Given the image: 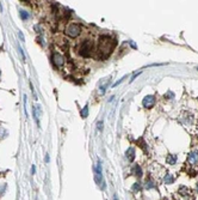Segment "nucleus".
Wrapping results in <instances>:
<instances>
[{
	"instance_id": "nucleus-1",
	"label": "nucleus",
	"mask_w": 198,
	"mask_h": 200,
	"mask_svg": "<svg viewBox=\"0 0 198 200\" xmlns=\"http://www.w3.org/2000/svg\"><path fill=\"white\" fill-rule=\"evenodd\" d=\"M115 41L109 36H100L98 43V56L100 59L108 58L115 48Z\"/></svg>"
},
{
	"instance_id": "nucleus-2",
	"label": "nucleus",
	"mask_w": 198,
	"mask_h": 200,
	"mask_svg": "<svg viewBox=\"0 0 198 200\" xmlns=\"http://www.w3.org/2000/svg\"><path fill=\"white\" fill-rule=\"evenodd\" d=\"M64 34L72 37V39H75V37H78L81 34V27L78 23H69L67 24V27L64 29Z\"/></svg>"
},
{
	"instance_id": "nucleus-3",
	"label": "nucleus",
	"mask_w": 198,
	"mask_h": 200,
	"mask_svg": "<svg viewBox=\"0 0 198 200\" xmlns=\"http://www.w3.org/2000/svg\"><path fill=\"white\" fill-rule=\"evenodd\" d=\"M92 49H93V44H92L91 41H87V40H86V41L81 42L80 47H79V53H80V55L87 58V56L91 55Z\"/></svg>"
},
{
	"instance_id": "nucleus-4",
	"label": "nucleus",
	"mask_w": 198,
	"mask_h": 200,
	"mask_svg": "<svg viewBox=\"0 0 198 200\" xmlns=\"http://www.w3.org/2000/svg\"><path fill=\"white\" fill-rule=\"evenodd\" d=\"M179 120L183 122L184 126H186V127H189V126L195 123V116L192 113H190V111H184L183 115L179 118Z\"/></svg>"
},
{
	"instance_id": "nucleus-5",
	"label": "nucleus",
	"mask_w": 198,
	"mask_h": 200,
	"mask_svg": "<svg viewBox=\"0 0 198 200\" xmlns=\"http://www.w3.org/2000/svg\"><path fill=\"white\" fill-rule=\"evenodd\" d=\"M96 182L104 189L105 188V182L103 179V169H101V162L98 161L97 167H96Z\"/></svg>"
},
{
	"instance_id": "nucleus-6",
	"label": "nucleus",
	"mask_w": 198,
	"mask_h": 200,
	"mask_svg": "<svg viewBox=\"0 0 198 200\" xmlns=\"http://www.w3.org/2000/svg\"><path fill=\"white\" fill-rule=\"evenodd\" d=\"M51 60H52V62H54V65H55L56 67L63 66V65H64V61H66V60H64V56H63L61 53H57V52L52 53Z\"/></svg>"
},
{
	"instance_id": "nucleus-7",
	"label": "nucleus",
	"mask_w": 198,
	"mask_h": 200,
	"mask_svg": "<svg viewBox=\"0 0 198 200\" xmlns=\"http://www.w3.org/2000/svg\"><path fill=\"white\" fill-rule=\"evenodd\" d=\"M142 104H143V107L146 108V109H150V108H153V107H154V104H155V96H153V95H148V96H146V97L143 98Z\"/></svg>"
},
{
	"instance_id": "nucleus-8",
	"label": "nucleus",
	"mask_w": 198,
	"mask_h": 200,
	"mask_svg": "<svg viewBox=\"0 0 198 200\" xmlns=\"http://www.w3.org/2000/svg\"><path fill=\"white\" fill-rule=\"evenodd\" d=\"M188 163L191 167H197L198 165V152L197 151H191L188 155Z\"/></svg>"
},
{
	"instance_id": "nucleus-9",
	"label": "nucleus",
	"mask_w": 198,
	"mask_h": 200,
	"mask_svg": "<svg viewBox=\"0 0 198 200\" xmlns=\"http://www.w3.org/2000/svg\"><path fill=\"white\" fill-rule=\"evenodd\" d=\"M125 156H127V158H128L130 162H133L134 158H135V149H134V147H129V149L127 150V152H125Z\"/></svg>"
},
{
	"instance_id": "nucleus-10",
	"label": "nucleus",
	"mask_w": 198,
	"mask_h": 200,
	"mask_svg": "<svg viewBox=\"0 0 198 200\" xmlns=\"http://www.w3.org/2000/svg\"><path fill=\"white\" fill-rule=\"evenodd\" d=\"M41 111H42V109H41V107H39V106H36V107H35V109H34V114H35V119H36L37 123L39 122V118H41Z\"/></svg>"
},
{
	"instance_id": "nucleus-11",
	"label": "nucleus",
	"mask_w": 198,
	"mask_h": 200,
	"mask_svg": "<svg viewBox=\"0 0 198 200\" xmlns=\"http://www.w3.org/2000/svg\"><path fill=\"white\" fill-rule=\"evenodd\" d=\"M164 182L166 185H172L174 182V176L173 175H171V174H166L165 177H164Z\"/></svg>"
},
{
	"instance_id": "nucleus-12",
	"label": "nucleus",
	"mask_w": 198,
	"mask_h": 200,
	"mask_svg": "<svg viewBox=\"0 0 198 200\" xmlns=\"http://www.w3.org/2000/svg\"><path fill=\"white\" fill-rule=\"evenodd\" d=\"M146 188L147 189H152V188H155V181L153 180V179H150V177H148L147 180H146Z\"/></svg>"
},
{
	"instance_id": "nucleus-13",
	"label": "nucleus",
	"mask_w": 198,
	"mask_h": 200,
	"mask_svg": "<svg viewBox=\"0 0 198 200\" xmlns=\"http://www.w3.org/2000/svg\"><path fill=\"white\" fill-rule=\"evenodd\" d=\"M176 162H177V156L174 155H168L166 157V163L168 164H176Z\"/></svg>"
},
{
	"instance_id": "nucleus-14",
	"label": "nucleus",
	"mask_w": 198,
	"mask_h": 200,
	"mask_svg": "<svg viewBox=\"0 0 198 200\" xmlns=\"http://www.w3.org/2000/svg\"><path fill=\"white\" fill-rule=\"evenodd\" d=\"M133 171H134V174H135V176H137V177H142L143 171H142V169H141V167H140V165H135Z\"/></svg>"
},
{
	"instance_id": "nucleus-15",
	"label": "nucleus",
	"mask_w": 198,
	"mask_h": 200,
	"mask_svg": "<svg viewBox=\"0 0 198 200\" xmlns=\"http://www.w3.org/2000/svg\"><path fill=\"white\" fill-rule=\"evenodd\" d=\"M108 86H109V82L106 80L103 85H100L99 86V95H104L105 94V91H106V89H108Z\"/></svg>"
},
{
	"instance_id": "nucleus-16",
	"label": "nucleus",
	"mask_w": 198,
	"mask_h": 200,
	"mask_svg": "<svg viewBox=\"0 0 198 200\" xmlns=\"http://www.w3.org/2000/svg\"><path fill=\"white\" fill-rule=\"evenodd\" d=\"M136 144H137L139 146H141V147H142L143 150H147V147H148V146H147V144H146V143H144L143 138H140V139H139V140L136 142Z\"/></svg>"
},
{
	"instance_id": "nucleus-17",
	"label": "nucleus",
	"mask_w": 198,
	"mask_h": 200,
	"mask_svg": "<svg viewBox=\"0 0 198 200\" xmlns=\"http://www.w3.org/2000/svg\"><path fill=\"white\" fill-rule=\"evenodd\" d=\"M80 115H81L83 118H87V115H88V106H85V107L81 109Z\"/></svg>"
},
{
	"instance_id": "nucleus-18",
	"label": "nucleus",
	"mask_w": 198,
	"mask_h": 200,
	"mask_svg": "<svg viewBox=\"0 0 198 200\" xmlns=\"http://www.w3.org/2000/svg\"><path fill=\"white\" fill-rule=\"evenodd\" d=\"M29 17H30V15H29L26 11H20V18H22L23 20H26Z\"/></svg>"
},
{
	"instance_id": "nucleus-19",
	"label": "nucleus",
	"mask_w": 198,
	"mask_h": 200,
	"mask_svg": "<svg viewBox=\"0 0 198 200\" xmlns=\"http://www.w3.org/2000/svg\"><path fill=\"white\" fill-rule=\"evenodd\" d=\"M133 189H134L135 192H136V191L139 192V191L141 189V187H140V183H135V185H134V187H133Z\"/></svg>"
},
{
	"instance_id": "nucleus-20",
	"label": "nucleus",
	"mask_w": 198,
	"mask_h": 200,
	"mask_svg": "<svg viewBox=\"0 0 198 200\" xmlns=\"http://www.w3.org/2000/svg\"><path fill=\"white\" fill-rule=\"evenodd\" d=\"M140 74H141V71H140V72H137V73H135V74H134V76H133V77H131V80H130V82H134V80H135V78H136L137 76H140Z\"/></svg>"
},
{
	"instance_id": "nucleus-21",
	"label": "nucleus",
	"mask_w": 198,
	"mask_h": 200,
	"mask_svg": "<svg viewBox=\"0 0 198 200\" xmlns=\"http://www.w3.org/2000/svg\"><path fill=\"white\" fill-rule=\"evenodd\" d=\"M125 78H127V77H123V78H121V79H120V80H118L117 83H115V84H113V86H117L118 84H121V83H122V82H123V80H124Z\"/></svg>"
},
{
	"instance_id": "nucleus-22",
	"label": "nucleus",
	"mask_w": 198,
	"mask_h": 200,
	"mask_svg": "<svg viewBox=\"0 0 198 200\" xmlns=\"http://www.w3.org/2000/svg\"><path fill=\"white\" fill-rule=\"evenodd\" d=\"M173 96H174V95H173V92H171V91H169L167 95H165V98H168V97H169V98H172Z\"/></svg>"
},
{
	"instance_id": "nucleus-23",
	"label": "nucleus",
	"mask_w": 198,
	"mask_h": 200,
	"mask_svg": "<svg viewBox=\"0 0 198 200\" xmlns=\"http://www.w3.org/2000/svg\"><path fill=\"white\" fill-rule=\"evenodd\" d=\"M101 127H103V121L98 122V128H99V130H101Z\"/></svg>"
},
{
	"instance_id": "nucleus-24",
	"label": "nucleus",
	"mask_w": 198,
	"mask_h": 200,
	"mask_svg": "<svg viewBox=\"0 0 198 200\" xmlns=\"http://www.w3.org/2000/svg\"><path fill=\"white\" fill-rule=\"evenodd\" d=\"M31 173L35 174V167H34V165H32V168H31Z\"/></svg>"
},
{
	"instance_id": "nucleus-25",
	"label": "nucleus",
	"mask_w": 198,
	"mask_h": 200,
	"mask_svg": "<svg viewBox=\"0 0 198 200\" xmlns=\"http://www.w3.org/2000/svg\"><path fill=\"white\" fill-rule=\"evenodd\" d=\"M45 162H49V156H48V155L45 156Z\"/></svg>"
},
{
	"instance_id": "nucleus-26",
	"label": "nucleus",
	"mask_w": 198,
	"mask_h": 200,
	"mask_svg": "<svg viewBox=\"0 0 198 200\" xmlns=\"http://www.w3.org/2000/svg\"><path fill=\"white\" fill-rule=\"evenodd\" d=\"M113 200H118V198H117V195H115V196H113Z\"/></svg>"
},
{
	"instance_id": "nucleus-27",
	"label": "nucleus",
	"mask_w": 198,
	"mask_h": 200,
	"mask_svg": "<svg viewBox=\"0 0 198 200\" xmlns=\"http://www.w3.org/2000/svg\"><path fill=\"white\" fill-rule=\"evenodd\" d=\"M0 74H1V72H0Z\"/></svg>"
}]
</instances>
